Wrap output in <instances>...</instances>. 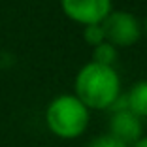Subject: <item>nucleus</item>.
Masks as SVG:
<instances>
[{
	"label": "nucleus",
	"instance_id": "nucleus-1",
	"mask_svg": "<svg viewBox=\"0 0 147 147\" xmlns=\"http://www.w3.org/2000/svg\"><path fill=\"white\" fill-rule=\"evenodd\" d=\"M74 94L89 109H111L121 98V78L113 66L87 62L74 79Z\"/></svg>",
	"mask_w": 147,
	"mask_h": 147
},
{
	"label": "nucleus",
	"instance_id": "nucleus-2",
	"mask_svg": "<svg viewBox=\"0 0 147 147\" xmlns=\"http://www.w3.org/2000/svg\"><path fill=\"white\" fill-rule=\"evenodd\" d=\"M91 121V109L76 94H59L45 108V125L53 136L61 140H76Z\"/></svg>",
	"mask_w": 147,
	"mask_h": 147
},
{
	"label": "nucleus",
	"instance_id": "nucleus-3",
	"mask_svg": "<svg viewBox=\"0 0 147 147\" xmlns=\"http://www.w3.org/2000/svg\"><path fill=\"white\" fill-rule=\"evenodd\" d=\"M106 42L115 47H130L142 38V23L134 13L117 9L111 11L102 23Z\"/></svg>",
	"mask_w": 147,
	"mask_h": 147
},
{
	"label": "nucleus",
	"instance_id": "nucleus-4",
	"mask_svg": "<svg viewBox=\"0 0 147 147\" xmlns=\"http://www.w3.org/2000/svg\"><path fill=\"white\" fill-rule=\"evenodd\" d=\"M108 134L113 136L115 140H119L121 143H125L126 147L136 143L143 136L142 119L136 117L126 108L125 96H121L111 108V115H109V121H108Z\"/></svg>",
	"mask_w": 147,
	"mask_h": 147
},
{
	"label": "nucleus",
	"instance_id": "nucleus-5",
	"mask_svg": "<svg viewBox=\"0 0 147 147\" xmlns=\"http://www.w3.org/2000/svg\"><path fill=\"white\" fill-rule=\"evenodd\" d=\"M61 9L68 19L81 26L102 25L113 11V0H61Z\"/></svg>",
	"mask_w": 147,
	"mask_h": 147
},
{
	"label": "nucleus",
	"instance_id": "nucleus-6",
	"mask_svg": "<svg viewBox=\"0 0 147 147\" xmlns=\"http://www.w3.org/2000/svg\"><path fill=\"white\" fill-rule=\"evenodd\" d=\"M126 108L140 119H147V79L136 81L125 96Z\"/></svg>",
	"mask_w": 147,
	"mask_h": 147
},
{
	"label": "nucleus",
	"instance_id": "nucleus-7",
	"mask_svg": "<svg viewBox=\"0 0 147 147\" xmlns=\"http://www.w3.org/2000/svg\"><path fill=\"white\" fill-rule=\"evenodd\" d=\"M119 59V51L113 43L109 42H102L100 45L92 47V62L102 66H113Z\"/></svg>",
	"mask_w": 147,
	"mask_h": 147
},
{
	"label": "nucleus",
	"instance_id": "nucleus-8",
	"mask_svg": "<svg viewBox=\"0 0 147 147\" xmlns=\"http://www.w3.org/2000/svg\"><path fill=\"white\" fill-rule=\"evenodd\" d=\"M83 40H85L91 47H96L102 42H106V34L102 25H87L83 26Z\"/></svg>",
	"mask_w": 147,
	"mask_h": 147
},
{
	"label": "nucleus",
	"instance_id": "nucleus-9",
	"mask_svg": "<svg viewBox=\"0 0 147 147\" xmlns=\"http://www.w3.org/2000/svg\"><path fill=\"white\" fill-rule=\"evenodd\" d=\"M87 147H126V145L121 143L119 140H115L113 136H109V134H100L87 143Z\"/></svg>",
	"mask_w": 147,
	"mask_h": 147
},
{
	"label": "nucleus",
	"instance_id": "nucleus-10",
	"mask_svg": "<svg viewBox=\"0 0 147 147\" xmlns=\"http://www.w3.org/2000/svg\"><path fill=\"white\" fill-rule=\"evenodd\" d=\"M130 147H147V134H143L142 138L138 140V142H136V143H132Z\"/></svg>",
	"mask_w": 147,
	"mask_h": 147
},
{
	"label": "nucleus",
	"instance_id": "nucleus-11",
	"mask_svg": "<svg viewBox=\"0 0 147 147\" xmlns=\"http://www.w3.org/2000/svg\"><path fill=\"white\" fill-rule=\"evenodd\" d=\"M142 34H145V36H147V17L143 19V25H142Z\"/></svg>",
	"mask_w": 147,
	"mask_h": 147
}]
</instances>
